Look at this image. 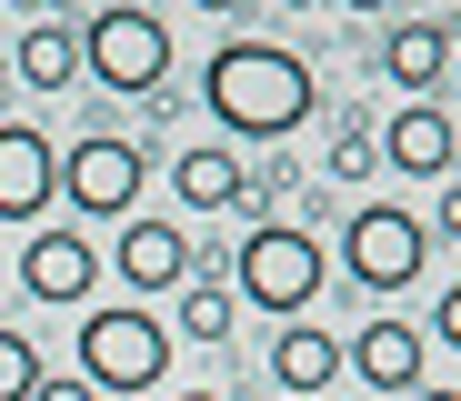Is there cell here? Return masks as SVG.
<instances>
[{
    "label": "cell",
    "instance_id": "7c38bea8",
    "mask_svg": "<svg viewBox=\"0 0 461 401\" xmlns=\"http://www.w3.org/2000/svg\"><path fill=\"white\" fill-rule=\"evenodd\" d=\"M271 381L281 401H321L341 381V342L321 332V321H281V342H271Z\"/></svg>",
    "mask_w": 461,
    "mask_h": 401
},
{
    "label": "cell",
    "instance_id": "8fae6325",
    "mask_svg": "<svg viewBox=\"0 0 461 401\" xmlns=\"http://www.w3.org/2000/svg\"><path fill=\"white\" fill-rule=\"evenodd\" d=\"M60 201V150L31 121H0V221H41Z\"/></svg>",
    "mask_w": 461,
    "mask_h": 401
},
{
    "label": "cell",
    "instance_id": "2e32d148",
    "mask_svg": "<svg viewBox=\"0 0 461 401\" xmlns=\"http://www.w3.org/2000/svg\"><path fill=\"white\" fill-rule=\"evenodd\" d=\"M230 171H241V150H181L171 160V191H181V211H230Z\"/></svg>",
    "mask_w": 461,
    "mask_h": 401
},
{
    "label": "cell",
    "instance_id": "277c9868",
    "mask_svg": "<svg viewBox=\"0 0 461 401\" xmlns=\"http://www.w3.org/2000/svg\"><path fill=\"white\" fill-rule=\"evenodd\" d=\"M81 80H101V91H121V101H161V80H171V21L140 11V0H101L91 31H81Z\"/></svg>",
    "mask_w": 461,
    "mask_h": 401
},
{
    "label": "cell",
    "instance_id": "ba28073f",
    "mask_svg": "<svg viewBox=\"0 0 461 401\" xmlns=\"http://www.w3.org/2000/svg\"><path fill=\"white\" fill-rule=\"evenodd\" d=\"M91 281H101V251H91L70 221H50V231L21 241V291H31V301H50V311H60V301H91Z\"/></svg>",
    "mask_w": 461,
    "mask_h": 401
},
{
    "label": "cell",
    "instance_id": "d4e9b609",
    "mask_svg": "<svg viewBox=\"0 0 461 401\" xmlns=\"http://www.w3.org/2000/svg\"><path fill=\"white\" fill-rule=\"evenodd\" d=\"M281 11H301V0H281Z\"/></svg>",
    "mask_w": 461,
    "mask_h": 401
},
{
    "label": "cell",
    "instance_id": "cb8c5ba5",
    "mask_svg": "<svg viewBox=\"0 0 461 401\" xmlns=\"http://www.w3.org/2000/svg\"><path fill=\"white\" fill-rule=\"evenodd\" d=\"M171 401H221V391H171Z\"/></svg>",
    "mask_w": 461,
    "mask_h": 401
},
{
    "label": "cell",
    "instance_id": "5b68a950",
    "mask_svg": "<svg viewBox=\"0 0 461 401\" xmlns=\"http://www.w3.org/2000/svg\"><path fill=\"white\" fill-rule=\"evenodd\" d=\"M341 271L371 291V301H392V291H411L421 271H431V231H421V211H392V201H361L351 211V231H341Z\"/></svg>",
    "mask_w": 461,
    "mask_h": 401
},
{
    "label": "cell",
    "instance_id": "30bf717a",
    "mask_svg": "<svg viewBox=\"0 0 461 401\" xmlns=\"http://www.w3.org/2000/svg\"><path fill=\"white\" fill-rule=\"evenodd\" d=\"M371 141H381V171H402V181H451V150H461L441 101H402Z\"/></svg>",
    "mask_w": 461,
    "mask_h": 401
},
{
    "label": "cell",
    "instance_id": "7402d4cb",
    "mask_svg": "<svg viewBox=\"0 0 461 401\" xmlns=\"http://www.w3.org/2000/svg\"><path fill=\"white\" fill-rule=\"evenodd\" d=\"M201 11H211V21H230V11H251V0H201Z\"/></svg>",
    "mask_w": 461,
    "mask_h": 401
},
{
    "label": "cell",
    "instance_id": "d6986e66",
    "mask_svg": "<svg viewBox=\"0 0 461 401\" xmlns=\"http://www.w3.org/2000/svg\"><path fill=\"white\" fill-rule=\"evenodd\" d=\"M31 401H101V391H91L81 371H70V381H50V371H41V381H31Z\"/></svg>",
    "mask_w": 461,
    "mask_h": 401
},
{
    "label": "cell",
    "instance_id": "7a4b0ae2",
    "mask_svg": "<svg viewBox=\"0 0 461 401\" xmlns=\"http://www.w3.org/2000/svg\"><path fill=\"white\" fill-rule=\"evenodd\" d=\"M81 381L101 401H140L171 381V321H150L140 301H101L81 311Z\"/></svg>",
    "mask_w": 461,
    "mask_h": 401
},
{
    "label": "cell",
    "instance_id": "9c48e42d",
    "mask_svg": "<svg viewBox=\"0 0 461 401\" xmlns=\"http://www.w3.org/2000/svg\"><path fill=\"white\" fill-rule=\"evenodd\" d=\"M341 371L371 401H402V391H421V332L411 321H361V332L341 342Z\"/></svg>",
    "mask_w": 461,
    "mask_h": 401
},
{
    "label": "cell",
    "instance_id": "44dd1931",
    "mask_svg": "<svg viewBox=\"0 0 461 401\" xmlns=\"http://www.w3.org/2000/svg\"><path fill=\"white\" fill-rule=\"evenodd\" d=\"M402 401H461V391H441V381H421V391H402Z\"/></svg>",
    "mask_w": 461,
    "mask_h": 401
},
{
    "label": "cell",
    "instance_id": "8992f818",
    "mask_svg": "<svg viewBox=\"0 0 461 401\" xmlns=\"http://www.w3.org/2000/svg\"><path fill=\"white\" fill-rule=\"evenodd\" d=\"M140 141H121V131H91V141H70L60 150V201L81 211V221H131L140 211Z\"/></svg>",
    "mask_w": 461,
    "mask_h": 401
},
{
    "label": "cell",
    "instance_id": "52a82bcc",
    "mask_svg": "<svg viewBox=\"0 0 461 401\" xmlns=\"http://www.w3.org/2000/svg\"><path fill=\"white\" fill-rule=\"evenodd\" d=\"M191 261H201V251H191V231H181V221H150V211H131V221H121V241H111V271L131 281V301L181 291V281H191Z\"/></svg>",
    "mask_w": 461,
    "mask_h": 401
},
{
    "label": "cell",
    "instance_id": "5bb4252c",
    "mask_svg": "<svg viewBox=\"0 0 461 401\" xmlns=\"http://www.w3.org/2000/svg\"><path fill=\"white\" fill-rule=\"evenodd\" d=\"M11 70H21V91H70V80H81V31L70 21H31L11 41Z\"/></svg>",
    "mask_w": 461,
    "mask_h": 401
},
{
    "label": "cell",
    "instance_id": "9a60e30c",
    "mask_svg": "<svg viewBox=\"0 0 461 401\" xmlns=\"http://www.w3.org/2000/svg\"><path fill=\"white\" fill-rule=\"evenodd\" d=\"M230 311H241V301H230V281H221L211 261H191V281H181V311H171V332H181V342H211V351H221V342H230Z\"/></svg>",
    "mask_w": 461,
    "mask_h": 401
},
{
    "label": "cell",
    "instance_id": "6da1fadb",
    "mask_svg": "<svg viewBox=\"0 0 461 401\" xmlns=\"http://www.w3.org/2000/svg\"><path fill=\"white\" fill-rule=\"evenodd\" d=\"M201 111L230 141H281V131H301L321 111V80H312V60L281 50V41H221L211 70H201Z\"/></svg>",
    "mask_w": 461,
    "mask_h": 401
},
{
    "label": "cell",
    "instance_id": "ffe728a7",
    "mask_svg": "<svg viewBox=\"0 0 461 401\" xmlns=\"http://www.w3.org/2000/svg\"><path fill=\"white\" fill-rule=\"evenodd\" d=\"M21 11H31V21H70V0H21Z\"/></svg>",
    "mask_w": 461,
    "mask_h": 401
},
{
    "label": "cell",
    "instance_id": "e0dca14e",
    "mask_svg": "<svg viewBox=\"0 0 461 401\" xmlns=\"http://www.w3.org/2000/svg\"><path fill=\"white\" fill-rule=\"evenodd\" d=\"M321 171H331V181H371V171H381V141H371V121H341V131H331Z\"/></svg>",
    "mask_w": 461,
    "mask_h": 401
},
{
    "label": "cell",
    "instance_id": "4fadbf2b",
    "mask_svg": "<svg viewBox=\"0 0 461 401\" xmlns=\"http://www.w3.org/2000/svg\"><path fill=\"white\" fill-rule=\"evenodd\" d=\"M441 70H451V31L441 21H392V31H381V80H402L411 101L441 91Z\"/></svg>",
    "mask_w": 461,
    "mask_h": 401
},
{
    "label": "cell",
    "instance_id": "3957f363",
    "mask_svg": "<svg viewBox=\"0 0 461 401\" xmlns=\"http://www.w3.org/2000/svg\"><path fill=\"white\" fill-rule=\"evenodd\" d=\"M321 281H331V261H321V241L301 231V221H251V231H241V251H230V301L281 311V321L312 311Z\"/></svg>",
    "mask_w": 461,
    "mask_h": 401
},
{
    "label": "cell",
    "instance_id": "603a6c76",
    "mask_svg": "<svg viewBox=\"0 0 461 401\" xmlns=\"http://www.w3.org/2000/svg\"><path fill=\"white\" fill-rule=\"evenodd\" d=\"M331 11H392V0H331Z\"/></svg>",
    "mask_w": 461,
    "mask_h": 401
},
{
    "label": "cell",
    "instance_id": "ac0fdd59",
    "mask_svg": "<svg viewBox=\"0 0 461 401\" xmlns=\"http://www.w3.org/2000/svg\"><path fill=\"white\" fill-rule=\"evenodd\" d=\"M31 381H41L31 332H11V321H0V401H31Z\"/></svg>",
    "mask_w": 461,
    "mask_h": 401
}]
</instances>
